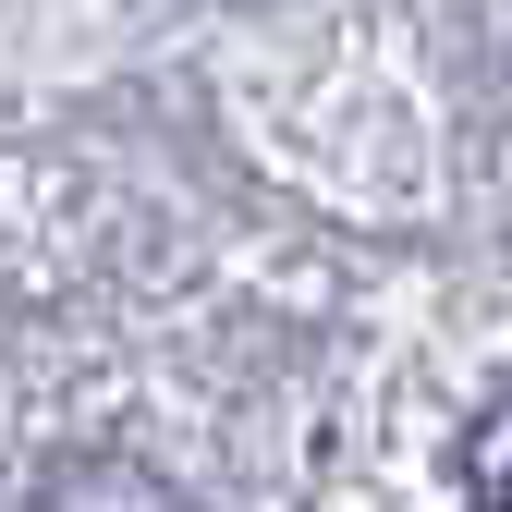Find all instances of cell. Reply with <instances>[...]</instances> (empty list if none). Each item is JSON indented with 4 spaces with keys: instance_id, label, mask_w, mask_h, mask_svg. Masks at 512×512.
<instances>
[{
    "instance_id": "cell-1",
    "label": "cell",
    "mask_w": 512,
    "mask_h": 512,
    "mask_svg": "<svg viewBox=\"0 0 512 512\" xmlns=\"http://www.w3.org/2000/svg\"><path fill=\"white\" fill-rule=\"evenodd\" d=\"M452 464H464V500H476V512H512V391L476 403V427H464Z\"/></svg>"
}]
</instances>
